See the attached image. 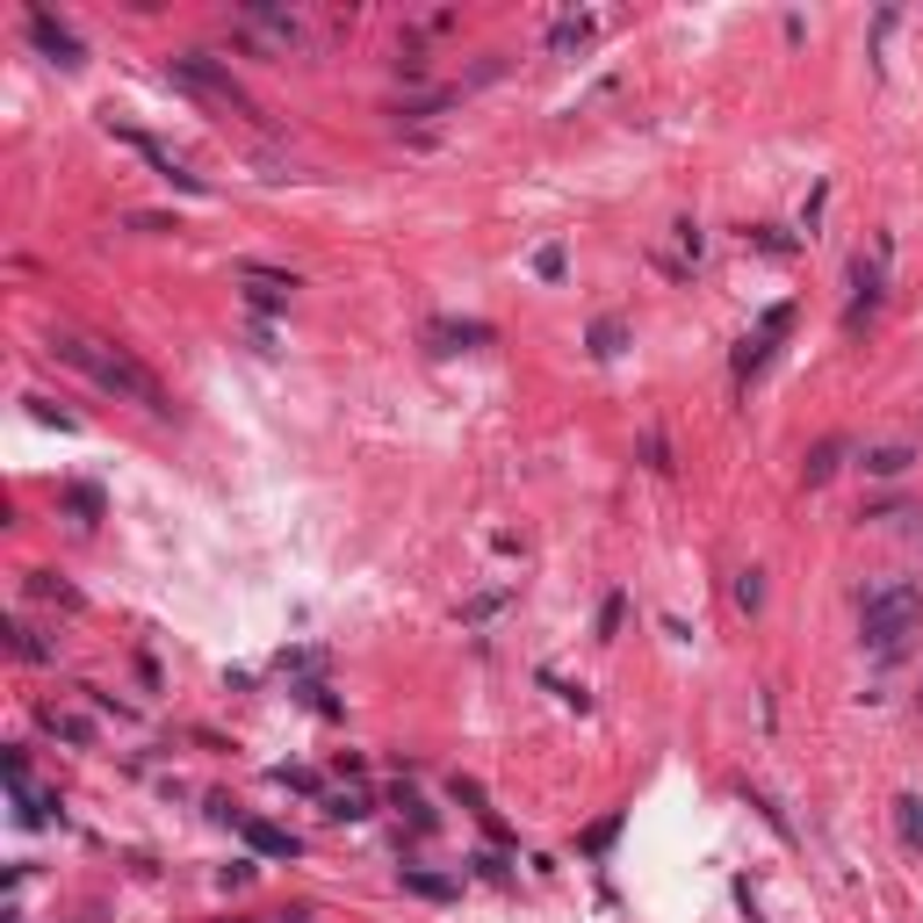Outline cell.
<instances>
[{
  "label": "cell",
  "instance_id": "6da1fadb",
  "mask_svg": "<svg viewBox=\"0 0 923 923\" xmlns=\"http://www.w3.org/2000/svg\"><path fill=\"white\" fill-rule=\"evenodd\" d=\"M51 354H59V361H73L80 376L94 382V390L123 397V405H145L151 419H167V411H174L167 382L151 376V368L137 361L130 347H116V339H94V333H73V325H59V333H51Z\"/></svg>",
  "mask_w": 923,
  "mask_h": 923
},
{
  "label": "cell",
  "instance_id": "7a4b0ae2",
  "mask_svg": "<svg viewBox=\"0 0 923 923\" xmlns=\"http://www.w3.org/2000/svg\"><path fill=\"white\" fill-rule=\"evenodd\" d=\"M923 628V591L909 585V577H888V585H873L859 599V636H866V650H880V657H894L909 636Z\"/></svg>",
  "mask_w": 923,
  "mask_h": 923
},
{
  "label": "cell",
  "instance_id": "3957f363",
  "mask_svg": "<svg viewBox=\"0 0 923 923\" xmlns=\"http://www.w3.org/2000/svg\"><path fill=\"white\" fill-rule=\"evenodd\" d=\"M167 73L181 80L188 94H202V102L231 108V116H260V108H253V94L239 87V73H231V65H217L210 51H174V59H167Z\"/></svg>",
  "mask_w": 923,
  "mask_h": 923
},
{
  "label": "cell",
  "instance_id": "277c9868",
  "mask_svg": "<svg viewBox=\"0 0 923 923\" xmlns=\"http://www.w3.org/2000/svg\"><path fill=\"white\" fill-rule=\"evenodd\" d=\"M108 130H116V123H108ZM116 137H123V145H130V151H137V159H145V167H151V174H159V181H174V188H181V196H210V181H202V174H188V167H181V159H174V151H167V145H151V137H145V130H116Z\"/></svg>",
  "mask_w": 923,
  "mask_h": 923
},
{
  "label": "cell",
  "instance_id": "5b68a950",
  "mask_svg": "<svg viewBox=\"0 0 923 923\" xmlns=\"http://www.w3.org/2000/svg\"><path fill=\"white\" fill-rule=\"evenodd\" d=\"M30 44L44 51V59H59L65 73H73V65H80V36L65 30V22L51 15V8H30Z\"/></svg>",
  "mask_w": 923,
  "mask_h": 923
},
{
  "label": "cell",
  "instance_id": "8992f818",
  "mask_svg": "<svg viewBox=\"0 0 923 923\" xmlns=\"http://www.w3.org/2000/svg\"><path fill=\"white\" fill-rule=\"evenodd\" d=\"M239 837L260 851V859H296V837H289L282 822H260V816H245V822H239Z\"/></svg>",
  "mask_w": 923,
  "mask_h": 923
},
{
  "label": "cell",
  "instance_id": "52a82bcc",
  "mask_svg": "<svg viewBox=\"0 0 923 923\" xmlns=\"http://www.w3.org/2000/svg\"><path fill=\"white\" fill-rule=\"evenodd\" d=\"M591 36H599V22H591V15H563L556 30H548V51H556V59H577Z\"/></svg>",
  "mask_w": 923,
  "mask_h": 923
},
{
  "label": "cell",
  "instance_id": "ba28073f",
  "mask_svg": "<svg viewBox=\"0 0 923 923\" xmlns=\"http://www.w3.org/2000/svg\"><path fill=\"white\" fill-rule=\"evenodd\" d=\"M621 347H628V318H613V311L591 318V354H599V361H613Z\"/></svg>",
  "mask_w": 923,
  "mask_h": 923
},
{
  "label": "cell",
  "instance_id": "9c48e42d",
  "mask_svg": "<svg viewBox=\"0 0 923 923\" xmlns=\"http://www.w3.org/2000/svg\"><path fill=\"white\" fill-rule=\"evenodd\" d=\"M0 636H8V650H15L22 664H51V642H36V628H30V621H8Z\"/></svg>",
  "mask_w": 923,
  "mask_h": 923
},
{
  "label": "cell",
  "instance_id": "30bf717a",
  "mask_svg": "<svg viewBox=\"0 0 923 923\" xmlns=\"http://www.w3.org/2000/svg\"><path fill=\"white\" fill-rule=\"evenodd\" d=\"M405 888L419 894V902H454V880L448 873H426V866H405Z\"/></svg>",
  "mask_w": 923,
  "mask_h": 923
},
{
  "label": "cell",
  "instance_id": "8fae6325",
  "mask_svg": "<svg viewBox=\"0 0 923 923\" xmlns=\"http://www.w3.org/2000/svg\"><path fill=\"white\" fill-rule=\"evenodd\" d=\"M30 591H36V599H51V606H65V613H80V606H87L65 577H51V570H30Z\"/></svg>",
  "mask_w": 923,
  "mask_h": 923
},
{
  "label": "cell",
  "instance_id": "7c38bea8",
  "mask_svg": "<svg viewBox=\"0 0 923 923\" xmlns=\"http://www.w3.org/2000/svg\"><path fill=\"white\" fill-rule=\"evenodd\" d=\"M426 339H433V347H484L491 325H448L440 318V325H426Z\"/></svg>",
  "mask_w": 923,
  "mask_h": 923
},
{
  "label": "cell",
  "instance_id": "4fadbf2b",
  "mask_svg": "<svg viewBox=\"0 0 923 923\" xmlns=\"http://www.w3.org/2000/svg\"><path fill=\"white\" fill-rule=\"evenodd\" d=\"M325 816H333V822H361V816H376V801H368L361 787H339L333 801H325Z\"/></svg>",
  "mask_w": 923,
  "mask_h": 923
},
{
  "label": "cell",
  "instance_id": "5bb4252c",
  "mask_svg": "<svg viewBox=\"0 0 923 923\" xmlns=\"http://www.w3.org/2000/svg\"><path fill=\"white\" fill-rule=\"evenodd\" d=\"M44 728H51L59 743H73V751H87V743H94V728L80 722V714H59V707H44Z\"/></svg>",
  "mask_w": 923,
  "mask_h": 923
},
{
  "label": "cell",
  "instance_id": "9a60e30c",
  "mask_svg": "<svg viewBox=\"0 0 923 923\" xmlns=\"http://www.w3.org/2000/svg\"><path fill=\"white\" fill-rule=\"evenodd\" d=\"M837 462H845V440H822V448L801 462V476H808V484H830V476H837Z\"/></svg>",
  "mask_w": 923,
  "mask_h": 923
},
{
  "label": "cell",
  "instance_id": "2e32d148",
  "mask_svg": "<svg viewBox=\"0 0 923 923\" xmlns=\"http://www.w3.org/2000/svg\"><path fill=\"white\" fill-rule=\"evenodd\" d=\"M894 822H902V845L923 851V801H916V794H902V801H894Z\"/></svg>",
  "mask_w": 923,
  "mask_h": 923
},
{
  "label": "cell",
  "instance_id": "e0dca14e",
  "mask_svg": "<svg viewBox=\"0 0 923 923\" xmlns=\"http://www.w3.org/2000/svg\"><path fill=\"white\" fill-rule=\"evenodd\" d=\"M909 462H916L909 448H873V454H866V476H902Z\"/></svg>",
  "mask_w": 923,
  "mask_h": 923
},
{
  "label": "cell",
  "instance_id": "ac0fdd59",
  "mask_svg": "<svg viewBox=\"0 0 923 923\" xmlns=\"http://www.w3.org/2000/svg\"><path fill=\"white\" fill-rule=\"evenodd\" d=\"M390 808H397V816H411V830H433V808H426L411 787H397V794H390Z\"/></svg>",
  "mask_w": 923,
  "mask_h": 923
},
{
  "label": "cell",
  "instance_id": "d6986e66",
  "mask_svg": "<svg viewBox=\"0 0 923 923\" xmlns=\"http://www.w3.org/2000/svg\"><path fill=\"white\" fill-rule=\"evenodd\" d=\"M65 505H73L80 520H102V505H108V499H102L94 484H65Z\"/></svg>",
  "mask_w": 923,
  "mask_h": 923
},
{
  "label": "cell",
  "instance_id": "ffe728a7",
  "mask_svg": "<svg viewBox=\"0 0 923 923\" xmlns=\"http://www.w3.org/2000/svg\"><path fill=\"white\" fill-rule=\"evenodd\" d=\"M736 606H743V613L765 606V570H736Z\"/></svg>",
  "mask_w": 923,
  "mask_h": 923
},
{
  "label": "cell",
  "instance_id": "44dd1931",
  "mask_svg": "<svg viewBox=\"0 0 923 923\" xmlns=\"http://www.w3.org/2000/svg\"><path fill=\"white\" fill-rule=\"evenodd\" d=\"M621 613H628V599H621V591H613V599L599 606V642H613V636H621Z\"/></svg>",
  "mask_w": 923,
  "mask_h": 923
},
{
  "label": "cell",
  "instance_id": "7402d4cb",
  "mask_svg": "<svg viewBox=\"0 0 923 923\" xmlns=\"http://www.w3.org/2000/svg\"><path fill=\"white\" fill-rule=\"evenodd\" d=\"M563 268H570L563 245H542V253H534V274H542V282H563Z\"/></svg>",
  "mask_w": 923,
  "mask_h": 923
},
{
  "label": "cell",
  "instance_id": "603a6c76",
  "mask_svg": "<svg viewBox=\"0 0 923 923\" xmlns=\"http://www.w3.org/2000/svg\"><path fill=\"white\" fill-rule=\"evenodd\" d=\"M613 837H621V816H606V822H591V837H585V851H606V845H613Z\"/></svg>",
  "mask_w": 923,
  "mask_h": 923
}]
</instances>
